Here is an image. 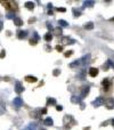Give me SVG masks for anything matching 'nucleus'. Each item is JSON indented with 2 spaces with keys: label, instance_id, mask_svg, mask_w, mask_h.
I'll list each match as a JSON object with an SVG mask.
<instances>
[{
  "label": "nucleus",
  "instance_id": "obj_1",
  "mask_svg": "<svg viewBox=\"0 0 114 130\" xmlns=\"http://www.w3.org/2000/svg\"><path fill=\"white\" fill-rule=\"evenodd\" d=\"M1 2V5L6 8L7 10H9V12H16L17 9H18V7H17V4L15 2V1H12V0H9V1H0Z\"/></svg>",
  "mask_w": 114,
  "mask_h": 130
},
{
  "label": "nucleus",
  "instance_id": "obj_2",
  "mask_svg": "<svg viewBox=\"0 0 114 130\" xmlns=\"http://www.w3.org/2000/svg\"><path fill=\"white\" fill-rule=\"evenodd\" d=\"M103 104H105V99H104V97H97L92 102V105L94 106H96V107H98V106H101Z\"/></svg>",
  "mask_w": 114,
  "mask_h": 130
},
{
  "label": "nucleus",
  "instance_id": "obj_3",
  "mask_svg": "<svg viewBox=\"0 0 114 130\" xmlns=\"http://www.w3.org/2000/svg\"><path fill=\"white\" fill-rule=\"evenodd\" d=\"M105 105L108 110H113L114 108V99L113 98H107L105 99Z\"/></svg>",
  "mask_w": 114,
  "mask_h": 130
},
{
  "label": "nucleus",
  "instance_id": "obj_4",
  "mask_svg": "<svg viewBox=\"0 0 114 130\" xmlns=\"http://www.w3.org/2000/svg\"><path fill=\"white\" fill-rule=\"evenodd\" d=\"M101 85L104 87V90L107 91L110 89V87H111V81H110V79H104L103 81H101Z\"/></svg>",
  "mask_w": 114,
  "mask_h": 130
},
{
  "label": "nucleus",
  "instance_id": "obj_5",
  "mask_svg": "<svg viewBox=\"0 0 114 130\" xmlns=\"http://www.w3.org/2000/svg\"><path fill=\"white\" fill-rule=\"evenodd\" d=\"M23 90H24V88H23L22 83L19 81H17L15 83V91H16V94H21V92H23Z\"/></svg>",
  "mask_w": 114,
  "mask_h": 130
},
{
  "label": "nucleus",
  "instance_id": "obj_6",
  "mask_svg": "<svg viewBox=\"0 0 114 130\" xmlns=\"http://www.w3.org/2000/svg\"><path fill=\"white\" fill-rule=\"evenodd\" d=\"M13 103L16 107H21V106H23V99L21 97H16V98H14Z\"/></svg>",
  "mask_w": 114,
  "mask_h": 130
},
{
  "label": "nucleus",
  "instance_id": "obj_7",
  "mask_svg": "<svg viewBox=\"0 0 114 130\" xmlns=\"http://www.w3.org/2000/svg\"><path fill=\"white\" fill-rule=\"evenodd\" d=\"M98 69H96V67H91L90 70H89V75L90 77H92V78H95L98 75Z\"/></svg>",
  "mask_w": 114,
  "mask_h": 130
},
{
  "label": "nucleus",
  "instance_id": "obj_8",
  "mask_svg": "<svg viewBox=\"0 0 114 130\" xmlns=\"http://www.w3.org/2000/svg\"><path fill=\"white\" fill-rule=\"evenodd\" d=\"M26 37H27V32L26 31H23V30H19L18 32H17V38L18 39H25Z\"/></svg>",
  "mask_w": 114,
  "mask_h": 130
},
{
  "label": "nucleus",
  "instance_id": "obj_9",
  "mask_svg": "<svg viewBox=\"0 0 114 130\" xmlns=\"http://www.w3.org/2000/svg\"><path fill=\"white\" fill-rule=\"evenodd\" d=\"M25 81L26 82H29V83H34V82H37L38 81V79L35 78V77H32V75H26L25 77Z\"/></svg>",
  "mask_w": 114,
  "mask_h": 130
},
{
  "label": "nucleus",
  "instance_id": "obj_10",
  "mask_svg": "<svg viewBox=\"0 0 114 130\" xmlns=\"http://www.w3.org/2000/svg\"><path fill=\"white\" fill-rule=\"evenodd\" d=\"M62 42H63V45H67V43H74L75 41L74 40H71L69 37H64L63 39H62Z\"/></svg>",
  "mask_w": 114,
  "mask_h": 130
},
{
  "label": "nucleus",
  "instance_id": "obj_11",
  "mask_svg": "<svg viewBox=\"0 0 114 130\" xmlns=\"http://www.w3.org/2000/svg\"><path fill=\"white\" fill-rule=\"evenodd\" d=\"M88 94H89V87H88V86H84V87H82V94H81V98L86 97Z\"/></svg>",
  "mask_w": 114,
  "mask_h": 130
},
{
  "label": "nucleus",
  "instance_id": "obj_12",
  "mask_svg": "<svg viewBox=\"0 0 114 130\" xmlns=\"http://www.w3.org/2000/svg\"><path fill=\"white\" fill-rule=\"evenodd\" d=\"M13 21H14V24H15L16 26H21V25H23V21L21 20L19 17H17V16H16V17H15V18H14Z\"/></svg>",
  "mask_w": 114,
  "mask_h": 130
},
{
  "label": "nucleus",
  "instance_id": "obj_13",
  "mask_svg": "<svg viewBox=\"0 0 114 130\" xmlns=\"http://www.w3.org/2000/svg\"><path fill=\"white\" fill-rule=\"evenodd\" d=\"M44 39L46 40L47 42H50L51 40H53V34H51L50 32L46 33V34H44Z\"/></svg>",
  "mask_w": 114,
  "mask_h": 130
},
{
  "label": "nucleus",
  "instance_id": "obj_14",
  "mask_svg": "<svg viewBox=\"0 0 114 130\" xmlns=\"http://www.w3.org/2000/svg\"><path fill=\"white\" fill-rule=\"evenodd\" d=\"M44 123L46 124V126H53V124H54V121H53V119H51V117H46V119H44Z\"/></svg>",
  "mask_w": 114,
  "mask_h": 130
},
{
  "label": "nucleus",
  "instance_id": "obj_15",
  "mask_svg": "<svg viewBox=\"0 0 114 130\" xmlns=\"http://www.w3.org/2000/svg\"><path fill=\"white\" fill-rule=\"evenodd\" d=\"M25 7L29 9V10H32V9L34 8V2H32V1H26V2H25Z\"/></svg>",
  "mask_w": 114,
  "mask_h": 130
},
{
  "label": "nucleus",
  "instance_id": "obj_16",
  "mask_svg": "<svg viewBox=\"0 0 114 130\" xmlns=\"http://www.w3.org/2000/svg\"><path fill=\"white\" fill-rule=\"evenodd\" d=\"M54 33L56 34V35H62V33H63V30H62V27L61 26H57L54 29Z\"/></svg>",
  "mask_w": 114,
  "mask_h": 130
},
{
  "label": "nucleus",
  "instance_id": "obj_17",
  "mask_svg": "<svg viewBox=\"0 0 114 130\" xmlns=\"http://www.w3.org/2000/svg\"><path fill=\"white\" fill-rule=\"evenodd\" d=\"M71 102H72V103H75V104L81 103V98L78 97V96H72V97H71Z\"/></svg>",
  "mask_w": 114,
  "mask_h": 130
},
{
  "label": "nucleus",
  "instance_id": "obj_18",
  "mask_svg": "<svg viewBox=\"0 0 114 130\" xmlns=\"http://www.w3.org/2000/svg\"><path fill=\"white\" fill-rule=\"evenodd\" d=\"M35 129H37V124H35V123H31V124H29L25 129H23V130H35Z\"/></svg>",
  "mask_w": 114,
  "mask_h": 130
},
{
  "label": "nucleus",
  "instance_id": "obj_19",
  "mask_svg": "<svg viewBox=\"0 0 114 130\" xmlns=\"http://www.w3.org/2000/svg\"><path fill=\"white\" fill-rule=\"evenodd\" d=\"M56 104V99L55 98H48L47 99V106H49V105H55Z\"/></svg>",
  "mask_w": 114,
  "mask_h": 130
},
{
  "label": "nucleus",
  "instance_id": "obj_20",
  "mask_svg": "<svg viewBox=\"0 0 114 130\" xmlns=\"http://www.w3.org/2000/svg\"><path fill=\"white\" fill-rule=\"evenodd\" d=\"M58 24H59V26H61V27H62V26H63V27L69 26V23H67L66 21H64V20H59V21H58Z\"/></svg>",
  "mask_w": 114,
  "mask_h": 130
},
{
  "label": "nucleus",
  "instance_id": "obj_21",
  "mask_svg": "<svg viewBox=\"0 0 114 130\" xmlns=\"http://www.w3.org/2000/svg\"><path fill=\"white\" fill-rule=\"evenodd\" d=\"M80 64H82V59H78L74 63H71L70 66L71 67H74V66H78V65H80Z\"/></svg>",
  "mask_w": 114,
  "mask_h": 130
},
{
  "label": "nucleus",
  "instance_id": "obj_22",
  "mask_svg": "<svg viewBox=\"0 0 114 130\" xmlns=\"http://www.w3.org/2000/svg\"><path fill=\"white\" fill-rule=\"evenodd\" d=\"M94 5H95L94 1H84L83 2V7H92Z\"/></svg>",
  "mask_w": 114,
  "mask_h": 130
},
{
  "label": "nucleus",
  "instance_id": "obj_23",
  "mask_svg": "<svg viewBox=\"0 0 114 130\" xmlns=\"http://www.w3.org/2000/svg\"><path fill=\"white\" fill-rule=\"evenodd\" d=\"M84 29H86V30H92V29H94V24H92L91 22H89L87 24H84Z\"/></svg>",
  "mask_w": 114,
  "mask_h": 130
},
{
  "label": "nucleus",
  "instance_id": "obj_24",
  "mask_svg": "<svg viewBox=\"0 0 114 130\" xmlns=\"http://www.w3.org/2000/svg\"><path fill=\"white\" fill-rule=\"evenodd\" d=\"M16 16L14 15V13H12V12H8V14H7V18H9V20H14Z\"/></svg>",
  "mask_w": 114,
  "mask_h": 130
},
{
  "label": "nucleus",
  "instance_id": "obj_25",
  "mask_svg": "<svg viewBox=\"0 0 114 130\" xmlns=\"http://www.w3.org/2000/svg\"><path fill=\"white\" fill-rule=\"evenodd\" d=\"M72 12H73V15H74L75 17H79V16L81 15V13H80L79 10H76L75 8H73V9H72Z\"/></svg>",
  "mask_w": 114,
  "mask_h": 130
},
{
  "label": "nucleus",
  "instance_id": "obj_26",
  "mask_svg": "<svg viewBox=\"0 0 114 130\" xmlns=\"http://www.w3.org/2000/svg\"><path fill=\"white\" fill-rule=\"evenodd\" d=\"M72 54H73V52H72V50H69V52H66L64 54V56H65V57H70V56H72Z\"/></svg>",
  "mask_w": 114,
  "mask_h": 130
},
{
  "label": "nucleus",
  "instance_id": "obj_27",
  "mask_svg": "<svg viewBox=\"0 0 114 130\" xmlns=\"http://www.w3.org/2000/svg\"><path fill=\"white\" fill-rule=\"evenodd\" d=\"M59 73H61V71H59L58 69H55V70H54V72H53V74H54L55 77H57V75H59Z\"/></svg>",
  "mask_w": 114,
  "mask_h": 130
},
{
  "label": "nucleus",
  "instance_id": "obj_28",
  "mask_svg": "<svg viewBox=\"0 0 114 130\" xmlns=\"http://www.w3.org/2000/svg\"><path fill=\"white\" fill-rule=\"evenodd\" d=\"M56 50H57V52H63V46L57 45L56 46Z\"/></svg>",
  "mask_w": 114,
  "mask_h": 130
},
{
  "label": "nucleus",
  "instance_id": "obj_29",
  "mask_svg": "<svg viewBox=\"0 0 114 130\" xmlns=\"http://www.w3.org/2000/svg\"><path fill=\"white\" fill-rule=\"evenodd\" d=\"M5 56H6V52H5V49H2L1 52H0V58H4Z\"/></svg>",
  "mask_w": 114,
  "mask_h": 130
},
{
  "label": "nucleus",
  "instance_id": "obj_30",
  "mask_svg": "<svg viewBox=\"0 0 114 130\" xmlns=\"http://www.w3.org/2000/svg\"><path fill=\"white\" fill-rule=\"evenodd\" d=\"M33 38H34V40H35V41H38V40L40 39V38H39V35H38V33H37V32L33 33Z\"/></svg>",
  "mask_w": 114,
  "mask_h": 130
},
{
  "label": "nucleus",
  "instance_id": "obj_31",
  "mask_svg": "<svg viewBox=\"0 0 114 130\" xmlns=\"http://www.w3.org/2000/svg\"><path fill=\"white\" fill-rule=\"evenodd\" d=\"M107 64L110 65V66H111L112 69H114V63L112 62V61H111V59H108V61H107Z\"/></svg>",
  "mask_w": 114,
  "mask_h": 130
},
{
  "label": "nucleus",
  "instance_id": "obj_32",
  "mask_svg": "<svg viewBox=\"0 0 114 130\" xmlns=\"http://www.w3.org/2000/svg\"><path fill=\"white\" fill-rule=\"evenodd\" d=\"M30 45H37V41L34 39H30Z\"/></svg>",
  "mask_w": 114,
  "mask_h": 130
},
{
  "label": "nucleus",
  "instance_id": "obj_33",
  "mask_svg": "<svg viewBox=\"0 0 114 130\" xmlns=\"http://www.w3.org/2000/svg\"><path fill=\"white\" fill-rule=\"evenodd\" d=\"M57 10H58V12H61V13H65V12H66V9H65V8H57Z\"/></svg>",
  "mask_w": 114,
  "mask_h": 130
},
{
  "label": "nucleus",
  "instance_id": "obj_34",
  "mask_svg": "<svg viewBox=\"0 0 114 130\" xmlns=\"http://www.w3.org/2000/svg\"><path fill=\"white\" fill-rule=\"evenodd\" d=\"M56 110H57V111H63V106H61V105H57V106H56Z\"/></svg>",
  "mask_w": 114,
  "mask_h": 130
},
{
  "label": "nucleus",
  "instance_id": "obj_35",
  "mask_svg": "<svg viewBox=\"0 0 114 130\" xmlns=\"http://www.w3.org/2000/svg\"><path fill=\"white\" fill-rule=\"evenodd\" d=\"M47 27H48L49 30H51V29H53V25H51L50 23H47Z\"/></svg>",
  "mask_w": 114,
  "mask_h": 130
},
{
  "label": "nucleus",
  "instance_id": "obj_36",
  "mask_svg": "<svg viewBox=\"0 0 114 130\" xmlns=\"http://www.w3.org/2000/svg\"><path fill=\"white\" fill-rule=\"evenodd\" d=\"M41 113H42V114H46V113H47V108H44V110H41Z\"/></svg>",
  "mask_w": 114,
  "mask_h": 130
},
{
  "label": "nucleus",
  "instance_id": "obj_37",
  "mask_svg": "<svg viewBox=\"0 0 114 130\" xmlns=\"http://www.w3.org/2000/svg\"><path fill=\"white\" fill-rule=\"evenodd\" d=\"M2 21H0V31H1V30H2Z\"/></svg>",
  "mask_w": 114,
  "mask_h": 130
},
{
  "label": "nucleus",
  "instance_id": "obj_38",
  "mask_svg": "<svg viewBox=\"0 0 114 130\" xmlns=\"http://www.w3.org/2000/svg\"><path fill=\"white\" fill-rule=\"evenodd\" d=\"M46 49H47V50H51V47H49V46H47V47H46Z\"/></svg>",
  "mask_w": 114,
  "mask_h": 130
},
{
  "label": "nucleus",
  "instance_id": "obj_39",
  "mask_svg": "<svg viewBox=\"0 0 114 130\" xmlns=\"http://www.w3.org/2000/svg\"><path fill=\"white\" fill-rule=\"evenodd\" d=\"M48 8H53V5H51V4H48Z\"/></svg>",
  "mask_w": 114,
  "mask_h": 130
},
{
  "label": "nucleus",
  "instance_id": "obj_40",
  "mask_svg": "<svg viewBox=\"0 0 114 130\" xmlns=\"http://www.w3.org/2000/svg\"><path fill=\"white\" fill-rule=\"evenodd\" d=\"M110 21H111V22H114V17H113V18H111Z\"/></svg>",
  "mask_w": 114,
  "mask_h": 130
},
{
  "label": "nucleus",
  "instance_id": "obj_41",
  "mask_svg": "<svg viewBox=\"0 0 114 130\" xmlns=\"http://www.w3.org/2000/svg\"><path fill=\"white\" fill-rule=\"evenodd\" d=\"M112 124H113V127H114V119L112 120Z\"/></svg>",
  "mask_w": 114,
  "mask_h": 130
},
{
  "label": "nucleus",
  "instance_id": "obj_42",
  "mask_svg": "<svg viewBox=\"0 0 114 130\" xmlns=\"http://www.w3.org/2000/svg\"><path fill=\"white\" fill-rule=\"evenodd\" d=\"M40 130H46V129H40Z\"/></svg>",
  "mask_w": 114,
  "mask_h": 130
}]
</instances>
